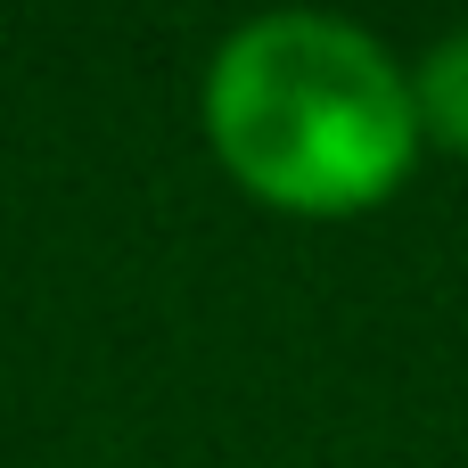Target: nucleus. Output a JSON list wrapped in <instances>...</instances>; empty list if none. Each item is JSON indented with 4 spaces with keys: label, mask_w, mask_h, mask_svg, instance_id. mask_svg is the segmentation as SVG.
Instances as JSON below:
<instances>
[{
    "label": "nucleus",
    "mask_w": 468,
    "mask_h": 468,
    "mask_svg": "<svg viewBox=\"0 0 468 468\" xmlns=\"http://www.w3.org/2000/svg\"><path fill=\"white\" fill-rule=\"evenodd\" d=\"M411 115H420V140L468 156V25L411 58Z\"/></svg>",
    "instance_id": "2"
},
{
    "label": "nucleus",
    "mask_w": 468,
    "mask_h": 468,
    "mask_svg": "<svg viewBox=\"0 0 468 468\" xmlns=\"http://www.w3.org/2000/svg\"><path fill=\"white\" fill-rule=\"evenodd\" d=\"M206 140L222 173L280 214H370L420 165L411 66L354 16H247L206 66Z\"/></svg>",
    "instance_id": "1"
}]
</instances>
